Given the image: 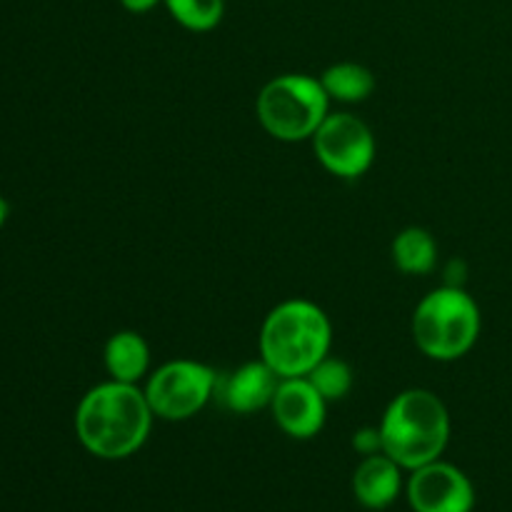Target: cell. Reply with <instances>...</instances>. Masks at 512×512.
Wrapping results in <instances>:
<instances>
[{
    "label": "cell",
    "mask_w": 512,
    "mask_h": 512,
    "mask_svg": "<svg viewBox=\"0 0 512 512\" xmlns=\"http://www.w3.org/2000/svg\"><path fill=\"white\" fill-rule=\"evenodd\" d=\"M480 335V308L463 288L433 290L413 315L415 345L433 360H458Z\"/></svg>",
    "instance_id": "277c9868"
},
{
    "label": "cell",
    "mask_w": 512,
    "mask_h": 512,
    "mask_svg": "<svg viewBox=\"0 0 512 512\" xmlns=\"http://www.w3.org/2000/svg\"><path fill=\"white\" fill-rule=\"evenodd\" d=\"M170 15L188 30H213L223 18V0H165Z\"/></svg>",
    "instance_id": "2e32d148"
},
{
    "label": "cell",
    "mask_w": 512,
    "mask_h": 512,
    "mask_svg": "<svg viewBox=\"0 0 512 512\" xmlns=\"http://www.w3.org/2000/svg\"><path fill=\"white\" fill-rule=\"evenodd\" d=\"M353 493L365 508H388L400 493V465L385 453L368 455L353 475Z\"/></svg>",
    "instance_id": "8fae6325"
},
{
    "label": "cell",
    "mask_w": 512,
    "mask_h": 512,
    "mask_svg": "<svg viewBox=\"0 0 512 512\" xmlns=\"http://www.w3.org/2000/svg\"><path fill=\"white\" fill-rule=\"evenodd\" d=\"M353 445L363 455H375L383 453V438H380V428H363L355 433Z\"/></svg>",
    "instance_id": "e0dca14e"
},
{
    "label": "cell",
    "mask_w": 512,
    "mask_h": 512,
    "mask_svg": "<svg viewBox=\"0 0 512 512\" xmlns=\"http://www.w3.org/2000/svg\"><path fill=\"white\" fill-rule=\"evenodd\" d=\"M380 438H383V453L400 468H423L438 460L448 445V408L430 390H405L385 410Z\"/></svg>",
    "instance_id": "3957f363"
},
{
    "label": "cell",
    "mask_w": 512,
    "mask_h": 512,
    "mask_svg": "<svg viewBox=\"0 0 512 512\" xmlns=\"http://www.w3.org/2000/svg\"><path fill=\"white\" fill-rule=\"evenodd\" d=\"M315 155L328 173L355 180L373 165L375 138L368 125L350 113H333L313 135Z\"/></svg>",
    "instance_id": "52a82bcc"
},
{
    "label": "cell",
    "mask_w": 512,
    "mask_h": 512,
    "mask_svg": "<svg viewBox=\"0 0 512 512\" xmlns=\"http://www.w3.org/2000/svg\"><path fill=\"white\" fill-rule=\"evenodd\" d=\"M120 3H123L125 10H130V13H148V10H153L160 0H120Z\"/></svg>",
    "instance_id": "ac0fdd59"
},
{
    "label": "cell",
    "mask_w": 512,
    "mask_h": 512,
    "mask_svg": "<svg viewBox=\"0 0 512 512\" xmlns=\"http://www.w3.org/2000/svg\"><path fill=\"white\" fill-rule=\"evenodd\" d=\"M393 260L403 273L425 275L438 263V245L423 228H408L393 240Z\"/></svg>",
    "instance_id": "5bb4252c"
},
{
    "label": "cell",
    "mask_w": 512,
    "mask_h": 512,
    "mask_svg": "<svg viewBox=\"0 0 512 512\" xmlns=\"http://www.w3.org/2000/svg\"><path fill=\"white\" fill-rule=\"evenodd\" d=\"M150 350L143 335L133 330H120L105 345V368L108 375L118 383L135 385L145 373H148Z\"/></svg>",
    "instance_id": "7c38bea8"
},
{
    "label": "cell",
    "mask_w": 512,
    "mask_h": 512,
    "mask_svg": "<svg viewBox=\"0 0 512 512\" xmlns=\"http://www.w3.org/2000/svg\"><path fill=\"white\" fill-rule=\"evenodd\" d=\"M328 400L315 390L308 378H280L273 395V418L290 438L308 440L318 435L325 425Z\"/></svg>",
    "instance_id": "9c48e42d"
},
{
    "label": "cell",
    "mask_w": 512,
    "mask_h": 512,
    "mask_svg": "<svg viewBox=\"0 0 512 512\" xmlns=\"http://www.w3.org/2000/svg\"><path fill=\"white\" fill-rule=\"evenodd\" d=\"M218 375L195 360H173L150 375L145 385L153 415L163 420H188L198 415L213 398Z\"/></svg>",
    "instance_id": "8992f818"
},
{
    "label": "cell",
    "mask_w": 512,
    "mask_h": 512,
    "mask_svg": "<svg viewBox=\"0 0 512 512\" xmlns=\"http://www.w3.org/2000/svg\"><path fill=\"white\" fill-rule=\"evenodd\" d=\"M153 425L145 390L130 383L98 385L88 390L75 413V430L85 450L103 460H120L143 448Z\"/></svg>",
    "instance_id": "6da1fadb"
},
{
    "label": "cell",
    "mask_w": 512,
    "mask_h": 512,
    "mask_svg": "<svg viewBox=\"0 0 512 512\" xmlns=\"http://www.w3.org/2000/svg\"><path fill=\"white\" fill-rule=\"evenodd\" d=\"M408 500L415 512H470L475 505V490L463 470L433 460L413 470Z\"/></svg>",
    "instance_id": "ba28073f"
},
{
    "label": "cell",
    "mask_w": 512,
    "mask_h": 512,
    "mask_svg": "<svg viewBox=\"0 0 512 512\" xmlns=\"http://www.w3.org/2000/svg\"><path fill=\"white\" fill-rule=\"evenodd\" d=\"M5 218H8V205H5V200L0 198V228H3Z\"/></svg>",
    "instance_id": "d6986e66"
},
{
    "label": "cell",
    "mask_w": 512,
    "mask_h": 512,
    "mask_svg": "<svg viewBox=\"0 0 512 512\" xmlns=\"http://www.w3.org/2000/svg\"><path fill=\"white\" fill-rule=\"evenodd\" d=\"M278 383L280 375L265 360L245 363L225 380L223 400L233 413H255V410H263L273 403Z\"/></svg>",
    "instance_id": "30bf717a"
},
{
    "label": "cell",
    "mask_w": 512,
    "mask_h": 512,
    "mask_svg": "<svg viewBox=\"0 0 512 512\" xmlns=\"http://www.w3.org/2000/svg\"><path fill=\"white\" fill-rule=\"evenodd\" d=\"M305 378L315 385V390L328 403L343 400L350 393V388H353V370H350L348 363L338 358H323Z\"/></svg>",
    "instance_id": "9a60e30c"
},
{
    "label": "cell",
    "mask_w": 512,
    "mask_h": 512,
    "mask_svg": "<svg viewBox=\"0 0 512 512\" xmlns=\"http://www.w3.org/2000/svg\"><path fill=\"white\" fill-rule=\"evenodd\" d=\"M320 85L338 103H363L375 90V75L365 65L338 63L320 75Z\"/></svg>",
    "instance_id": "4fadbf2b"
},
{
    "label": "cell",
    "mask_w": 512,
    "mask_h": 512,
    "mask_svg": "<svg viewBox=\"0 0 512 512\" xmlns=\"http://www.w3.org/2000/svg\"><path fill=\"white\" fill-rule=\"evenodd\" d=\"M328 93L310 75H278L258 95V120L273 138L285 143L313 138L328 118Z\"/></svg>",
    "instance_id": "5b68a950"
},
{
    "label": "cell",
    "mask_w": 512,
    "mask_h": 512,
    "mask_svg": "<svg viewBox=\"0 0 512 512\" xmlns=\"http://www.w3.org/2000/svg\"><path fill=\"white\" fill-rule=\"evenodd\" d=\"M333 328L310 300H285L273 308L260 330V355L280 378H305L328 358Z\"/></svg>",
    "instance_id": "7a4b0ae2"
}]
</instances>
